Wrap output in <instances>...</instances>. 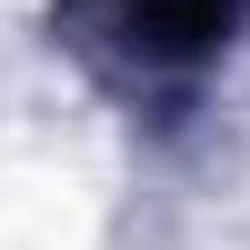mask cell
I'll use <instances>...</instances> for the list:
<instances>
[{
  "label": "cell",
  "mask_w": 250,
  "mask_h": 250,
  "mask_svg": "<svg viewBox=\"0 0 250 250\" xmlns=\"http://www.w3.org/2000/svg\"><path fill=\"white\" fill-rule=\"evenodd\" d=\"M240 20V0H120V40L140 60H200L220 50Z\"/></svg>",
  "instance_id": "cell-1"
}]
</instances>
